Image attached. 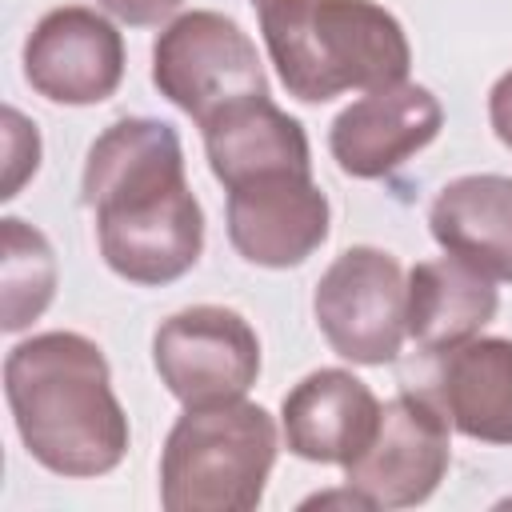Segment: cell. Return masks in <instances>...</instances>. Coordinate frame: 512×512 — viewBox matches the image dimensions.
I'll list each match as a JSON object with an SVG mask.
<instances>
[{"instance_id": "cell-1", "label": "cell", "mask_w": 512, "mask_h": 512, "mask_svg": "<svg viewBox=\"0 0 512 512\" xmlns=\"http://www.w3.org/2000/svg\"><path fill=\"white\" fill-rule=\"evenodd\" d=\"M80 192L96 216L104 264L128 284L160 288L196 268L204 208L188 188L172 124L152 116L108 124L88 148Z\"/></svg>"}, {"instance_id": "cell-2", "label": "cell", "mask_w": 512, "mask_h": 512, "mask_svg": "<svg viewBox=\"0 0 512 512\" xmlns=\"http://www.w3.org/2000/svg\"><path fill=\"white\" fill-rule=\"evenodd\" d=\"M4 396L28 456L56 476H104L128 452L132 432L108 360L80 332L20 340L4 360Z\"/></svg>"}, {"instance_id": "cell-3", "label": "cell", "mask_w": 512, "mask_h": 512, "mask_svg": "<svg viewBox=\"0 0 512 512\" xmlns=\"http://www.w3.org/2000/svg\"><path fill=\"white\" fill-rule=\"evenodd\" d=\"M260 32L280 84L304 104L400 84L412 64L404 24L376 0H268Z\"/></svg>"}, {"instance_id": "cell-4", "label": "cell", "mask_w": 512, "mask_h": 512, "mask_svg": "<svg viewBox=\"0 0 512 512\" xmlns=\"http://www.w3.org/2000/svg\"><path fill=\"white\" fill-rule=\"evenodd\" d=\"M280 452L276 420L252 400L188 404L160 452L168 512H252Z\"/></svg>"}, {"instance_id": "cell-5", "label": "cell", "mask_w": 512, "mask_h": 512, "mask_svg": "<svg viewBox=\"0 0 512 512\" xmlns=\"http://www.w3.org/2000/svg\"><path fill=\"white\" fill-rule=\"evenodd\" d=\"M152 84L196 124L244 96H268V76L252 36L224 12L192 8L156 36Z\"/></svg>"}, {"instance_id": "cell-6", "label": "cell", "mask_w": 512, "mask_h": 512, "mask_svg": "<svg viewBox=\"0 0 512 512\" xmlns=\"http://www.w3.org/2000/svg\"><path fill=\"white\" fill-rule=\"evenodd\" d=\"M408 276L396 256L372 244L344 248L312 292V312L336 356L352 364H392L408 336Z\"/></svg>"}, {"instance_id": "cell-7", "label": "cell", "mask_w": 512, "mask_h": 512, "mask_svg": "<svg viewBox=\"0 0 512 512\" xmlns=\"http://www.w3.org/2000/svg\"><path fill=\"white\" fill-rule=\"evenodd\" d=\"M152 364L184 408L240 400L260 376V336L236 308L192 304L160 320Z\"/></svg>"}, {"instance_id": "cell-8", "label": "cell", "mask_w": 512, "mask_h": 512, "mask_svg": "<svg viewBox=\"0 0 512 512\" xmlns=\"http://www.w3.org/2000/svg\"><path fill=\"white\" fill-rule=\"evenodd\" d=\"M444 408L424 392H400L380 408L376 436L344 464V484L368 496L372 508L424 504L452 464Z\"/></svg>"}, {"instance_id": "cell-9", "label": "cell", "mask_w": 512, "mask_h": 512, "mask_svg": "<svg viewBox=\"0 0 512 512\" xmlns=\"http://www.w3.org/2000/svg\"><path fill=\"white\" fill-rule=\"evenodd\" d=\"M24 80L52 104H100L124 80V36L96 8H52L24 40Z\"/></svg>"}, {"instance_id": "cell-10", "label": "cell", "mask_w": 512, "mask_h": 512, "mask_svg": "<svg viewBox=\"0 0 512 512\" xmlns=\"http://www.w3.org/2000/svg\"><path fill=\"white\" fill-rule=\"evenodd\" d=\"M332 228V208L312 172H268L228 188V240L260 268L304 264Z\"/></svg>"}, {"instance_id": "cell-11", "label": "cell", "mask_w": 512, "mask_h": 512, "mask_svg": "<svg viewBox=\"0 0 512 512\" xmlns=\"http://www.w3.org/2000/svg\"><path fill=\"white\" fill-rule=\"evenodd\" d=\"M440 124V100L424 84L400 80L352 100L328 128V152L344 176L380 180L428 148L440 136Z\"/></svg>"}, {"instance_id": "cell-12", "label": "cell", "mask_w": 512, "mask_h": 512, "mask_svg": "<svg viewBox=\"0 0 512 512\" xmlns=\"http://www.w3.org/2000/svg\"><path fill=\"white\" fill-rule=\"evenodd\" d=\"M380 408L376 392L348 368H316L284 396L280 432L300 460L348 464L376 436Z\"/></svg>"}, {"instance_id": "cell-13", "label": "cell", "mask_w": 512, "mask_h": 512, "mask_svg": "<svg viewBox=\"0 0 512 512\" xmlns=\"http://www.w3.org/2000/svg\"><path fill=\"white\" fill-rule=\"evenodd\" d=\"M204 132L208 168L224 188L268 172H312L308 132L296 116L272 104V96H244L220 108Z\"/></svg>"}, {"instance_id": "cell-14", "label": "cell", "mask_w": 512, "mask_h": 512, "mask_svg": "<svg viewBox=\"0 0 512 512\" xmlns=\"http://www.w3.org/2000/svg\"><path fill=\"white\" fill-rule=\"evenodd\" d=\"M432 400L468 440L512 444V340L472 336L440 352Z\"/></svg>"}, {"instance_id": "cell-15", "label": "cell", "mask_w": 512, "mask_h": 512, "mask_svg": "<svg viewBox=\"0 0 512 512\" xmlns=\"http://www.w3.org/2000/svg\"><path fill=\"white\" fill-rule=\"evenodd\" d=\"M428 228L444 252L512 284V176L476 172L448 180L428 208Z\"/></svg>"}, {"instance_id": "cell-16", "label": "cell", "mask_w": 512, "mask_h": 512, "mask_svg": "<svg viewBox=\"0 0 512 512\" xmlns=\"http://www.w3.org/2000/svg\"><path fill=\"white\" fill-rule=\"evenodd\" d=\"M496 308H500V296H496L492 276L476 272L452 252L436 260H420L408 272L404 324L420 352L440 356L480 336V328L496 316Z\"/></svg>"}, {"instance_id": "cell-17", "label": "cell", "mask_w": 512, "mask_h": 512, "mask_svg": "<svg viewBox=\"0 0 512 512\" xmlns=\"http://www.w3.org/2000/svg\"><path fill=\"white\" fill-rule=\"evenodd\" d=\"M0 240H4V256H0V288H4V332H20L28 328L56 292V252L48 244V236L16 216L0 220Z\"/></svg>"}, {"instance_id": "cell-18", "label": "cell", "mask_w": 512, "mask_h": 512, "mask_svg": "<svg viewBox=\"0 0 512 512\" xmlns=\"http://www.w3.org/2000/svg\"><path fill=\"white\" fill-rule=\"evenodd\" d=\"M40 168V132L16 108H4V188L0 196L12 200L28 176Z\"/></svg>"}, {"instance_id": "cell-19", "label": "cell", "mask_w": 512, "mask_h": 512, "mask_svg": "<svg viewBox=\"0 0 512 512\" xmlns=\"http://www.w3.org/2000/svg\"><path fill=\"white\" fill-rule=\"evenodd\" d=\"M108 16H116L120 24H132V28H152V24H164L172 20L184 0H96Z\"/></svg>"}, {"instance_id": "cell-20", "label": "cell", "mask_w": 512, "mask_h": 512, "mask_svg": "<svg viewBox=\"0 0 512 512\" xmlns=\"http://www.w3.org/2000/svg\"><path fill=\"white\" fill-rule=\"evenodd\" d=\"M488 120L504 148H512V68L492 84L488 92Z\"/></svg>"}, {"instance_id": "cell-21", "label": "cell", "mask_w": 512, "mask_h": 512, "mask_svg": "<svg viewBox=\"0 0 512 512\" xmlns=\"http://www.w3.org/2000/svg\"><path fill=\"white\" fill-rule=\"evenodd\" d=\"M252 4H256V8H260V4H268V0H252Z\"/></svg>"}]
</instances>
